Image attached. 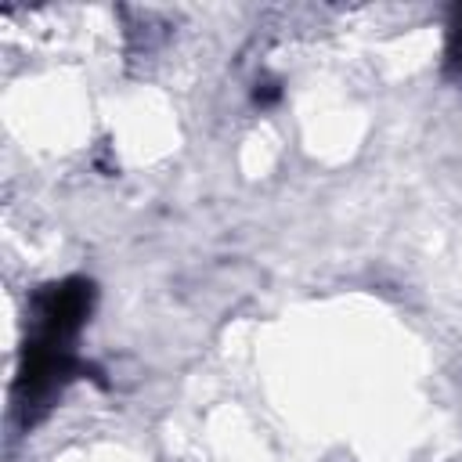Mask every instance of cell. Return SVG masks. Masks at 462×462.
I'll list each match as a JSON object with an SVG mask.
<instances>
[{
	"instance_id": "obj_2",
	"label": "cell",
	"mask_w": 462,
	"mask_h": 462,
	"mask_svg": "<svg viewBox=\"0 0 462 462\" xmlns=\"http://www.w3.org/2000/svg\"><path fill=\"white\" fill-rule=\"evenodd\" d=\"M448 76L455 83H462V4L451 7V22H448Z\"/></svg>"
},
{
	"instance_id": "obj_1",
	"label": "cell",
	"mask_w": 462,
	"mask_h": 462,
	"mask_svg": "<svg viewBox=\"0 0 462 462\" xmlns=\"http://www.w3.org/2000/svg\"><path fill=\"white\" fill-rule=\"evenodd\" d=\"M90 307L94 282L79 274L51 282L32 296V332L25 336L14 375V408L22 426H36L72 379L94 372L72 346Z\"/></svg>"
},
{
	"instance_id": "obj_3",
	"label": "cell",
	"mask_w": 462,
	"mask_h": 462,
	"mask_svg": "<svg viewBox=\"0 0 462 462\" xmlns=\"http://www.w3.org/2000/svg\"><path fill=\"white\" fill-rule=\"evenodd\" d=\"M282 97V90H278V83H256V90H253V105H260V108H267V105H274Z\"/></svg>"
}]
</instances>
